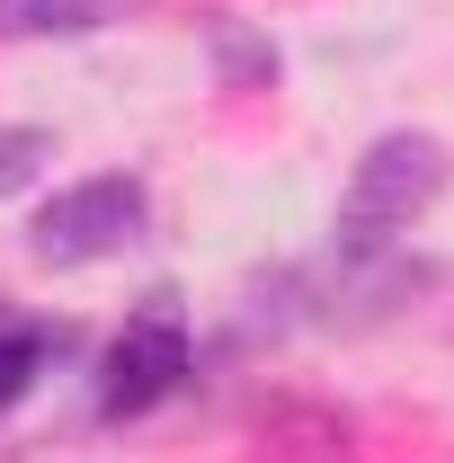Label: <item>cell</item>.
Instances as JSON below:
<instances>
[{
	"instance_id": "obj_1",
	"label": "cell",
	"mask_w": 454,
	"mask_h": 463,
	"mask_svg": "<svg viewBox=\"0 0 454 463\" xmlns=\"http://www.w3.org/2000/svg\"><path fill=\"white\" fill-rule=\"evenodd\" d=\"M446 178H454L446 134H428V125H393V134H374V143L356 152L347 187H339L330 241H339V250H401L410 232L428 223V205L446 196Z\"/></svg>"
},
{
	"instance_id": "obj_2",
	"label": "cell",
	"mask_w": 454,
	"mask_h": 463,
	"mask_svg": "<svg viewBox=\"0 0 454 463\" xmlns=\"http://www.w3.org/2000/svg\"><path fill=\"white\" fill-rule=\"evenodd\" d=\"M196 383V330H187V303L170 286H152L134 312H125V330L99 347V374H90V410L125 428V419H152L161 402H178Z\"/></svg>"
},
{
	"instance_id": "obj_3",
	"label": "cell",
	"mask_w": 454,
	"mask_h": 463,
	"mask_svg": "<svg viewBox=\"0 0 454 463\" xmlns=\"http://www.w3.org/2000/svg\"><path fill=\"white\" fill-rule=\"evenodd\" d=\"M143 232H152V187H143L134 170H99V178L54 187V196L27 214V259L54 268V277H71V268L125 259Z\"/></svg>"
},
{
	"instance_id": "obj_4",
	"label": "cell",
	"mask_w": 454,
	"mask_h": 463,
	"mask_svg": "<svg viewBox=\"0 0 454 463\" xmlns=\"http://www.w3.org/2000/svg\"><path fill=\"white\" fill-rule=\"evenodd\" d=\"M143 0H0V45H71L134 18Z\"/></svg>"
},
{
	"instance_id": "obj_5",
	"label": "cell",
	"mask_w": 454,
	"mask_h": 463,
	"mask_svg": "<svg viewBox=\"0 0 454 463\" xmlns=\"http://www.w3.org/2000/svg\"><path fill=\"white\" fill-rule=\"evenodd\" d=\"M62 347H71V330L62 321H36V312H0V419L27 402L45 374L62 365Z\"/></svg>"
},
{
	"instance_id": "obj_6",
	"label": "cell",
	"mask_w": 454,
	"mask_h": 463,
	"mask_svg": "<svg viewBox=\"0 0 454 463\" xmlns=\"http://www.w3.org/2000/svg\"><path fill=\"white\" fill-rule=\"evenodd\" d=\"M205 54H214V90H277V71H285V54H277V36H259V27H241V18H205Z\"/></svg>"
},
{
	"instance_id": "obj_7",
	"label": "cell",
	"mask_w": 454,
	"mask_h": 463,
	"mask_svg": "<svg viewBox=\"0 0 454 463\" xmlns=\"http://www.w3.org/2000/svg\"><path fill=\"white\" fill-rule=\"evenodd\" d=\"M45 170H54V134L45 125H0V196L36 187Z\"/></svg>"
}]
</instances>
